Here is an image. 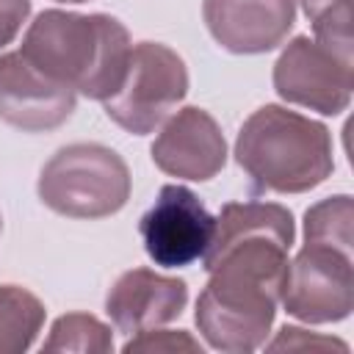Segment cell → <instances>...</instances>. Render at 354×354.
Instances as JSON below:
<instances>
[{"mask_svg":"<svg viewBox=\"0 0 354 354\" xmlns=\"http://www.w3.org/2000/svg\"><path fill=\"white\" fill-rule=\"evenodd\" d=\"M30 14V0H0V50L19 33Z\"/></svg>","mask_w":354,"mask_h":354,"instance_id":"d6986e66","label":"cell"},{"mask_svg":"<svg viewBox=\"0 0 354 354\" xmlns=\"http://www.w3.org/2000/svg\"><path fill=\"white\" fill-rule=\"evenodd\" d=\"M202 17L224 50L257 55L285 41L296 22V0H202Z\"/></svg>","mask_w":354,"mask_h":354,"instance_id":"8fae6325","label":"cell"},{"mask_svg":"<svg viewBox=\"0 0 354 354\" xmlns=\"http://www.w3.org/2000/svg\"><path fill=\"white\" fill-rule=\"evenodd\" d=\"M61 3H88V0H61Z\"/></svg>","mask_w":354,"mask_h":354,"instance_id":"ffe728a7","label":"cell"},{"mask_svg":"<svg viewBox=\"0 0 354 354\" xmlns=\"http://www.w3.org/2000/svg\"><path fill=\"white\" fill-rule=\"evenodd\" d=\"M185 91V61L160 41H138L130 50L122 86L102 105L108 119L116 122L122 130L147 136L171 116Z\"/></svg>","mask_w":354,"mask_h":354,"instance_id":"5b68a950","label":"cell"},{"mask_svg":"<svg viewBox=\"0 0 354 354\" xmlns=\"http://www.w3.org/2000/svg\"><path fill=\"white\" fill-rule=\"evenodd\" d=\"M130 33L111 14L41 11L22 39V58L50 80L105 102L124 80L130 61Z\"/></svg>","mask_w":354,"mask_h":354,"instance_id":"7a4b0ae2","label":"cell"},{"mask_svg":"<svg viewBox=\"0 0 354 354\" xmlns=\"http://www.w3.org/2000/svg\"><path fill=\"white\" fill-rule=\"evenodd\" d=\"M315 39L351 55V0H299Z\"/></svg>","mask_w":354,"mask_h":354,"instance_id":"2e32d148","label":"cell"},{"mask_svg":"<svg viewBox=\"0 0 354 354\" xmlns=\"http://www.w3.org/2000/svg\"><path fill=\"white\" fill-rule=\"evenodd\" d=\"M130 169L122 155L102 144L61 147L39 174V199L58 216L102 218L130 199Z\"/></svg>","mask_w":354,"mask_h":354,"instance_id":"277c9868","label":"cell"},{"mask_svg":"<svg viewBox=\"0 0 354 354\" xmlns=\"http://www.w3.org/2000/svg\"><path fill=\"white\" fill-rule=\"evenodd\" d=\"M274 88L285 102L335 116L351 102V55L318 39L296 36L274 64Z\"/></svg>","mask_w":354,"mask_h":354,"instance_id":"52a82bcc","label":"cell"},{"mask_svg":"<svg viewBox=\"0 0 354 354\" xmlns=\"http://www.w3.org/2000/svg\"><path fill=\"white\" fill-rule=\"evenodd\" d=\"M185 301L188 285L183 279L155 274L152 268H130L108 290L105 310L122 332L138 335L174 321Z\"/></svg>","mask_w":354,"mask_h":354,"instance_id":"7c38bea8","label":"cell"},{"mask_svg":"<svg viewBox=\"0 0 354 354\" xmlns=\"http://www.w3.org/2000/svg\"><path fill=\"white\" fill-rule=\"evenodd\" d=\"M44 304L19 285H0V354H22L44 326Z\"/></svg>","mask_w":354,"mask_h":354,"instance_id":"4fadbf2b","label":"cell"},{"mask_svg":"<svg viewBox=\"0 0 354 354\" xmlns=\"http://www.w3.org/2000/svg\"><path fill=\"white\" fill-rule=\"evenodd\" d=\"M279 301L288 315L304 324H332L348 318L354 307L351 246L304 241L301 252L293 263H288Z\"/></svg>","mask_w":354,"mask_h":354,"instance_id":"8992f818","label":"cell"},{"mask_svg":"<svg viewBox=\"0 0 354 354\" xmlns=\"http://www.w3.org/2000/svg\"><path fill=\"white\" fill-rule=\"evenodd\" d=\"M351 218H354V207L348 194L321 199L304 213V241L351 246Z\"/></svg>","mask_w":354,"mask_h":354,"instance_id":"9a60e30c","label":"cell"},{"mask_svg":"<svg viewBox=\"0 0 354 354\" xmlns=\"http://www.w3.org/2000/svg\"><path fill=\"white\" fill-rule=\"evenodd\" d=\"M293 216L277 202H227L202 254L210 274L194 321L218 351H254L266 343L282 299Z\"/></svg>","mask_w":354,"mask_h":354,"instance_id":"6da1fadb","label":"cell"},{"mask_svg":"<svg viewBox=\"0 0 354 354\" xmlns=\"http://www.w3.org/2000/svg\"><path fill=\"white\" fill-rule=\"evenodd\" d=\"M0 230H3V218H0Z\"/></svg>","mask_w":354,"mask_h":354,"instance_id":"44dd1931","label":"cell"},{"mask_svg":"<svg viewBox=\"0 0 354 354\" xmlns=\"http://www.w3.org/2000/svg\"><path fill=\"white\" fill-rule=\"evenodd\" d=\"M111 348H113L111 329L88 313L61 315L41 346V351H88V354H108Z\"/></svg>","mask_w":354,"mask_h":354,"instance_id":"5bb4252c","label":"cell"},{"mask_svg":"<svg viewBox=\"0 0 354 354\" xmlns=\"http://www.w3.org/2000/svg\"><path fill=\"white\" fill-rule=\"evenodd\" d=\"M235 160L257 191L304 194L335 169L332 136L326 124L310 116L263 105L241 124Z\"/></svg>","mask_w":354,"mask_h":354,"instance_id":"3957f363","label":"cell"},{"mask_svg":"<svg viewBox=\"0 0 354 354\" xmlns=\"http://www.w3.org/2000/svg\"><path fill=\"white\" fill-rule=\"evenodd\" d=\"M77 94L22 58V53L0 55V119L25 133L61 127L75 111Z\"/></svg>","mask_w":354,"mask_h":354,"instance_id":"9c48e42d","label":"cell"},{"mask_svg":"<svg viewBox=\"0 0 354 354\" xmlns=\"http://www.w3.org/2000/svg\"><path fill=\"white\" fill-rule=\"evenodd\" d=\"M213 227L216 218L199 202V196L177 183L163 185L152 207L138 221L144 252L155 266L163 268H180L202 260L210 246Z\"/></svg>","mask_w":354,"mask_h":354,"instance_id":"ba28073f","label":"cell"},{"mask_svg":"<svg viewBox=\"0 0 354 354\" xmlns=\"http://www.w3.org/2000/svg\"><path fill=\"white\" fill-rule=\"evenodd\" d=\"M268 348H310V351H324V348H337V351H346V343L335 340V337H321V335H307L304 329L299 326H282L279 335L268 343Z\"/></svg>","mask_w":354,"mask_h":354,"instance_id":"ac0fdd59","label":"cell"},{"mask_svg":"<svg viewBox=\"0 0 354 354\" xmlns=\"http://www.w3.org/2000/svg\"><path fill=\"white\" fill-rule=\"evenodd\" d=\"M152 160L180 180H210L227 163V141L218 122L205 108H180L152 141Z\"/></svg>","mask_w":354,"mask_h":354,"instance_id":"30bf717a","label":"cell"},{"mask_svg":"<svg viewBox=\"0 0 354 354\" xmlns=\"http://www.w3.org/2000/svg\"><path fill=\"white\" fill-rule=\"evenodd\" d=\"M124 354H133V351H149V354H180V351H202L199 340H194L188 332H171V329H147V332H138V337H130L122 348Z\"/></svg>","mask_w":354,"mask_h":354,"instance_id":"e0dca14e","label":"cell"}]
</instances>
